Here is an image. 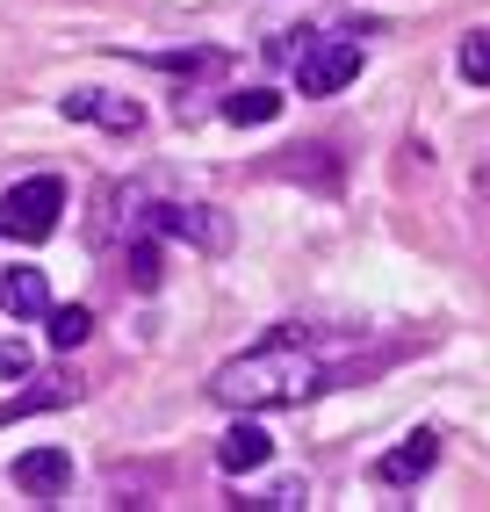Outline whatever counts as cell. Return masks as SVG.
Returning <instances> with one entry per match:
<instances>
[{
    "instance_id": "17",
    "label": "cell",
    "mask_w": 490,
    "mask_h": 512,
    "mask_svg": "<svg viewBox=\"0 0 490 512\" xmlns=\"http://www.w3.org/2000/svg\"><path fill=\"white\" fill-rule=\"evenodd\" d=\"M29 368H37V354H29V339H0V383H22Z\"/></svg>"
},
{
    "instance_id": "1",
    "label": "cell",
    "mask_w": 490,
    "mask_h": 512,
    "mask_svg": "<svg viewBox=\"0 0 490 512\" xmlns=\"http://www.w3.org/2000/svg\"><path fill=\"white\" fill-rule=\"evenodd\" d=\"M318 390H325V368H318V354H303V339H289V332L231 354L209 375V397H217L224 412H289V404H310Z\"/></svg>"
},
{
    "instance_id": "13",
    "label": "cell",
    "mask_w": 490,
    "mask_h": 512,
    "mask_svg": "<svg viewBox=\"0 0 490 512\" xmlns=\"http://www.w3.org/2000/svg\"><path fill=\"white\" fill-rule=\"evenodd\" d=\"M87 123L116 130V138H137V130H145V109H137V101H123V94H101V87H94V116H87Z\"/></svg>"
},
{
    "instance_id": "5",
    "label": "cell",
    "mask_w": 490,
    "mask_h": 512,
    "mask_svg": "<svg viewBox=\"0 0 490 512\" xmlns=\"http://www.w3.org/2000/svg\"><path fill=\"white\" fill-rule=\"evenodd\" d=\"M433 462H440V440L418 426V433H404L390 455L375 462V484H390V491H411V484H426L433 476Z\"/></svg>"
},
{
    "instance_id": "11",
    "label": "cell",
    "mask_w": 490,
    "mask_h": 512,
    "mask_svg": "<svg viewBox=\"0 0 490 512\" xmlns=\"http://www.w3.org/2000/svg\"><path fill=\"white\" fill-rule=\"evenodd\" d=\"M87 332H94V311H80V303H51V311H44V339L58 354H73Z\"/></svg>"
},
{
    "instance_id": "2",
    "label": "cell",
    "mask_w": 490,
    "mask_h": 512,
    "mask_svg": "<svg viewBox=\"0 0 490 512\" xmlns=\"http://www.w3.org/2000/svg\"><path fill=\"white\" fill-rule=\"evenodd\" d=\"M58 217H65V181L58 174H29V181H15L0 195V231L22 238V246H44L58 231Z\"/></svg>"
},
{
    "instance_id": "9",
    "label": "cell",
    "mask_w": 490,
    "mask_h": 512,
    "mask_svg": "<svg viewBox=\"0 0 490 512\" xmlns=\"http://www.w3.org/2000/svg\"><path fill=\"white\" fill-rule=\"evenodd\" d=\"M80 383H44V390H15L8 404H0V426H15V419H37V412H58V404H73Z\"/></svg>"
},
{
    "instance_id": "16",
    "label": "cell",
    "mask_w": 490,
    "mask_h": 512,
    "mask_svg": "<svg viewBox=\"0 0 490 512\" xmlns=\"http://www.w3.org/2000/svg\"><path fill=\"white\" fill-rule=\"evenodd\" d=\"M159 73H224V51H159Z\"/></svg>"
},
{
    "instance_id": "3",
    "label": "cell",
    "mask_w": 490,
    "mask_h": 512,
    "mask_svg": "<svg viewBox=\"0 0 490 512\" xmlns=\"http://www.w3.org/2000/svg\"><path fill=\"white\" fill-rule=\"evenodd\" d=\"M346 80H361L354 37H303L296 44V94H339Z\"/></svg>"
},
{
    "instance_id": "10",
    "label": "cell",
    "mask_w": 490,
    "mask_h": 512,
    "mask_svg": "<svg viewBox=\"0 0 490 512\" xmlns=\"http://www.w3.org/2000/svg\"><path fill=\"white\" fill-rule=\"evenodd\" d=\"M274 116H282V94H274V87L224 94V123H238V130H260V123H274Z\"/></svg>"
},
{
    "instance_id": "8",
    "label": "cell",
    "mask_w": 490,
    "mask_h": 512,
    "mask_svg": "<svg viewBox=\"0 0 490 512\" xmlns=\"http://www.w3.org/2000/svg\"><path fill=\"white\" fill-rule=\"evenodd\" d=\"M0 311H8V318H44L51 311L44 267H8V275H0Z\"/></svg>"
},
{
    "instance_id": "6",
    "label": "cell",
    "mask_w": 490,
    "mask_h": 512,
    "mask_svg": "<svg viewBox=\"0 0 490 512\" xmlns=\"http://www.w3.org/2000/svg\"><path fill=\"white\" fill-rule=\"evenodd\" d=\"M267 462H274V433L253 426V412H238V426L217 440V469H224V476H253V469H267Z\"/></svg>"
},
{
    "instance_id": "7",
    "label": "cell",
    "mask_w": 490,
    "mask_h": 512,
    "mask_svg": "<svg viewBox=\"0 0 490 512\" xmlns=\"http://www.w3.org/2000/svg\"><path fill=\"white\" fill-rule=\"evenodd\" d=\"M15 491H29V498L73 491V455H65V448H29V455H15Z\"/></svg>"
},
{
    "instance_id": "4",
    "label": "cell",
    "mask_w": 490,
    "mask_h": 512,
    "mask_svg": "<svg viewBox=\"0 0 490 512\" xmlns=\"http://www.w3.org/2000/svg\"><path fill=\"white\" fill-rule=\"evenodd\" d=\"M145 231L181 238V246H195V253H231V217L217 210V202H159V210L145 217Z\"/></svg>"
},
{
    "instance_id": "12",
    "label": "cell",
    "mask_w": 490,
    "mask_h": 512,
    "mask_svg": "<svg viewBox=\"0 0 490 512\" xmlns=\"http://www.w3.org/2000/svg\"><path fill=\"white\" fill-rule=\"evenodd\" d=\"M123 275H130V289H159V275H166V253H159V238H152V231H137V238H130Z\"/></svg>"
},
{
    "instance_id": "15",
    "label": "cell",
    "mask_w": 490,
    "mask_h": 512,
    "mask_svg": "<svg viewBox=\"0 0 490 512\" xmlns=\"http://www.w3.org/2000/svg\"><path fill=\"white\" fill-rule=\"evenodd\" d=\"M454 65H462L469 87H490V29H476V37H462V51H454Z\"/></svg>"
},
{
    "instance_id": "14",
    "label": "cell",
    "mask_w": 490,
    "mask_h": 512,
    "mask_svg": "<svg viewBox=\"0 0 490 512\" xmlns=\"http://www.w3.org/2000/svg\"><path fill=\"white\" fill-rule=\"evenodd\" d=\"M238 505H253V512H303L310 505V484H303V476H282V484H267L260 498H238Z\"/></svg>"
}]
</instances>
